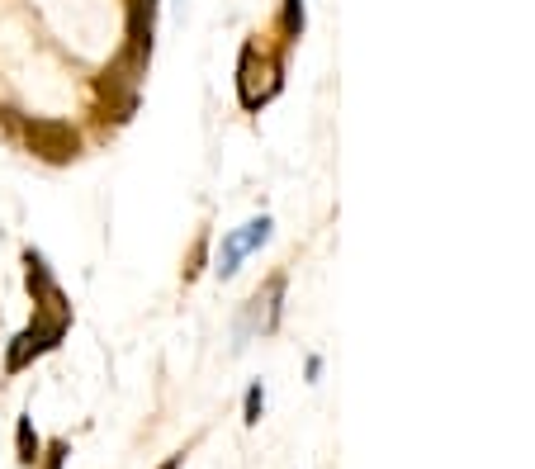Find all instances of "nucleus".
Masks as SVG:
<instances>
[{"label": "nucleus", "instance_id": "f257e3e1", "mask_svg": "<svg viewBox=\"0 0 535 469\" xmlns=\"http://www.w3.org/2000/svg\"><path fill=\"white\" fill-rule=\"evenodd\" d=\"M62 332H67V318H53V313H38L34 323L24 327L15 337V346H10V361H5V370L10 375H19L24 365L34 361V356H43V351H53L57 342H62Z\"/></svg>", "mask_w": 535, "mask_h": 469}, {"label": "nucleus", "instance_id": "f03ea898", "mask_svg": "<svg viewBox=\"0 0 535 469\" xmlns=\"http://www.w3.org/2000/svg\"><path fill=\"white\" fill-rule=\"evenodd\" d=\"M270 228H275V223L261 214V218H251L242 233H228V237H223V252H218V275H223V280H228V275H237V266H242V261L256 252V247H266V242H270Z\"/></svg>", "mask_w": 535, "mask_h": 469}, {"label": "nucleus", "instance_id": "7ed1b4c3", "mask_svg": "<svg viewBox=\"0 0 535 469\" xmlns=\"http://www.w3.org/2000/svg\"><path fill=\"white\" fill-rule=\"evenodd\" d=\"M24 266H29V294H34L38 313H53V318H67V299H62V289H57L53 271H48V261L38 252H24Z\"/></svg>", "mask_w": 535, "mask_h": 469}, {"label": "nucleus", "instance_id": "20e7f679", "mask_svg": "<svg viewBox=\"0 0 535 469\" xmlns=\"http://www.w3.org/2000/svg\"><path fill=\"white\" fill-rule=\"evenodd\" d=\"M29 143H34V152H43L48 162H67V157H76V138L57 124H29Z\"/></svg>", "mask_w": 535, "mask_h": 469}, {"label": "nucleus", "instance_id": "39448f33", "mask_svg": "<svg viewBox=\"0 0 535 469\" xmlns=\"http://www.w3.org/2000/svg\"><path fill=\"white\" fill-rule=\"evenodd\" d=\"M15 446H19V465H38L43 460V446H38V432H34V422L29 417H19V427H15Z\"/></svg>", "mask_w": 535, "mask_h": 469}, {"label": "nucleus", "instance_id": "423d86ee", "mask_svg": "<svg viewBox=\"0 0 535 469\" xmlns=\"http://www.w3.org/2000/svg\"><path fill=\"white\" fill-rule=\"evenodd\" d=\"M242 408H247V417H242V422H251V427H256V422H261V408H266V389H261V384H251Z\"/></svg>", "mask_w": 535, "mask_h": 469}, {"label": "nucleus", "instance_id": "0eeeda50", "mask_svg": "<svg viewBox=\"0 0 535 469\" xmlns=\"http://www.w3.org/2000/svg\"><path fill=\"white\" fill-rule=\"evenodd\" d=\"M285 29L294 38L304 34V0H285Z\"/></svg>", "mask_w": 535, "mask_h": 469}, {"label": "nucleus", "instance_id": "6e6552de", "mask_svg": "<svg viewBox=\"0 0 535 469\" xmlns=\"http://www.w3.org/2000/svg\"><path fill=\"white\" fill-rule=\"evenodd\" d=\"M67 465V441H53L48 446V460H43V469H62Z\"/></svg>", "mask_w": 535, "mask_h": 469}, {"label": "nucleus", "instance_id": "1a4fd4ad", "mask_svg": "<svg viewBox=\"0 0 535 469\" xmlns=\"http://www.w3.org/2000/svg\"><path fill=\"white\" fill-rule=\"evenodd\" d=\"M180 465H185V455H171V460H166L161 469H180Z\"/></svg>", "mask_w": 535, "mask_h": 469}]
</instances>
